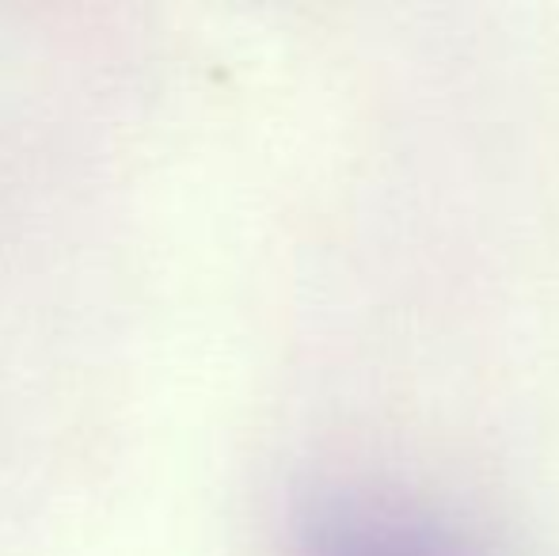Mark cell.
I'll use <instances>...</instances> for the list:
<instances>
[{
  "label": "cell",
  "mask_w": 559,
  "mask_h": 556,
  "mask_svg": "<svg viewBox=\"0 0 559 556\" xmlns=\"http://www.w3.org/2000/svg\"><path fill=\"white\" fill-rule=\"evenodd\" d=\"M317 556H468L438 527L404 519V514L369 511V507H335L320 514L312 534Z\"/></svg>",
  "instance_id": "obj_1"
}]
</instances>
